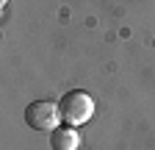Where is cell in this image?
Listing matches in <instances>:
<instances>
[{
	"mask_svg": "<svg viewBox=\"0 0 155 150\" xmlns=\"http://www.w3.org/2000/svg\"><path fill=\"white\" fill-rule=\"evenodd\" d=\"M61 122V111L58 103L53 100H33L31 106H25V125L33 131H42V134H53Z\"/></svg>",
	"mask_w": 155,
	"mask_h": 150,
	"instance_id": "7a4b0ae2",
	"label": "cell"
},
{
	"mask_svg": "<svg viewBox=\"0 0 155 150\" xmlns=\"http://www.w3.org/2000/svg\"><path fill=\"white\" fill-rule=\"evenodd\" d=\"M50 147L53 150H78L81 147V136H78V131L64 125V128H55L50 134Z\"/></svg>",
	"mask_w": 155,
	"mask_h": 150,
	"instance_id": "3957f363",
	"label": "cell"
},
{
	"mask_svg": "<svg viewBox=\"0 0 155 150\" xmlns=\"http://www.w3.org/2000/svg\"><path fill=\"white\" fill-rule=\"evenodd\" d=\"M58 111H61V122L69 128H81L91 120L94 114V97L83 89H72L58 100Z\"/></svg>",
	"mask_w": 155,
	"mask_h": 150,
	"instance_id": "6da1fadb",
	"label": "cell"
}]
</instances>
